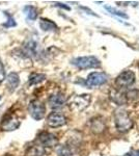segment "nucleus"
Here are the masks:
<instances>
[{"label":"nucleus","instance_id":"1","mask_svg":"<svg viewBox=\"0 0 139 156\" xmlns=\"http://www.w3.org/2000/svg\"><path fill=\"white\" fill-rule=\"evenodd\" d=\"M114 123L117 131L125 133L133 127V121L127 110L118 109L114 112Z\"/></svg>","mask_w":139,"mask_h":156},{"label":"nucleus","instance_id":"2","mask_svg":"<svg viewBox=\"0 0 139 156\" xmlns=\"http://www.w3.org/2000/svg\"><path fill=\"white\" fill-rule=\"evenodd\" d=\"M73 66L77 67L78 69L86 70L92 68H99L101 66V62L96 56H81L76 57L71 60Z\"/></svg>","mask_w":139,"mask_h":156},{"label":"nucleus","instance_id":"3","mask_svg":"<svg viewBox=\"0 0 139 156\" xmlns=\"http://www.w3.org/2000/svg\"><path fill=\"white\" fill-rule=\"evenodd\" d=\"M92 97L89 94H82V95H77V96L73 97L72 100L70 101L69 106L71 110L75 112H80L82 110H84L90 103Z\"/></svg>","mask_w":139,"mask_h":156},{"label":"nucleus","instance_id":"4","mask_svg":"<svg viewBox=\"0 0 139 156\" xmlns=\"http://www.w3.org/2000/svg\"><path fill=\"white\" fill-rule=\"evenodd\" d=\"M28 112L30 115H31L34 120L40 121L45 117L46 107H45V104L42 101H40L39 99H35V100H32V101L29 103Z\"/></svg>","mask_w":139,"mask_h":156},{"label":"nucleus","instance_id":"5","mask_svg":"<svg viewBox=\"0 0 139 156\" xmlns=\"http://www.w3.org/2000/svg\"><path fill=\"white\" fill-rule=\"evenodd\" d=\"M134 82H135V74H134L133 71H130V70L123 71L115 79L116 87H120V89H125V87H130Z\"/></svg>","mask_w":139,"mask_h":156},{"label":"nucleus","instance_id":"6","mask_svg":"<svg viewBox=\"0 0 139 156\" xmlns=\"http://www.w3.org/2000/svg\"><path fill=\"white\" fill-rule=\"evenodd\" d=\"M107 75L104 72H92L87 76L86 85L89 89L103 85L107 82Z\"/></svg>","mask_w":139,"mask_h":156},{"label":"nucleus","instance_id":"7","mask_svg":"<svg viewBox=\"0 0 139 156\" xmlns=\"http://www.w3.org/2000/svg\"><path fill=\"white\" fill-rule=\"evenodd\" d=\"M65 123H67V118L62 114H59V112H51L47 118V124L53 128L61 127L65 125Z\"/></svg>","mask_w":139,"mask_h":156},{"label":"nucleus","instance_id":"8","mask_svg":"<svg viewBox=\"0 0 139 156\" xmlns=\"http://www.w3.org/2000/svg\"><path fill=\"white\" fill-rule=\"evenodd\" d=\"M20 126L19 119L14 115H7L5 118H3L1 123V129L4 131H12L17 129Z\"/></svg>","mask_w":139,"mask_h":156},{"label":"nucleus","instance_id":"9","mask_svg":"<svg viewBox=\"0 0 139 156\" xmlns=\"http://www.w3.org/2000/svg\"><path fill=\"white\" fill-rule=\"evenodd\" d=\"M39 140L44 147H54L58 143V138L54 134L47 131H43L42 133H40Z\"/></svg>","mask_w":139,"mask_h":156},{"label":"nucleus","instance_id":"10","mask_svg":"<svg viewBox=\"0 0 139 156\" xmlns=\"http://www.w3.org/2000/svg\"><path fill=\"white\" fill-rule=\"evenodd\" d=\"M67 102V98L62 93L53 94L49 98V104L52 108H60L62 107Z\"/></svg>","mask_w":139,"mask_h":156},{"label":"nucleus","instance_id":"11","mask_svg":"<svg viewBox=\"0 0 139 156\" xmlns=\"http://www.w3.org/2000/svg\"><path fill=\"white\" fill-rule=\"evenodd\" d=\"M24 53L27 56H34L36 57L40 54V46L36 42L34 41H29L25 44L24 46Z\"/></svg>","mask_w":139,"mask_h":156},{"label":"nucleus","instance_id":"12","mask_svg":"<svg viewBox=\"0 0 139 156\" xmlns=\"http://www.w3.org/2000/svg\"><path fill=\"white\" fill-rule=\"evenodd\" d=\"M110 99L115 103L116 105H123L127 103L126 99V93L120 92L117 90H112L110 92Z\"/></svg>","mask_w":139,"mask_h":156},{"label":"nucleus","instance_id":"13","mask_svg":"<svg viewBox=\"0 0 139 156\" xmlns=\"http://www.w3.org/2000/svg\"><path fill=\"white\" fill-rule=\"evenodd\" d=\"M58 156H77V152H76L75 148L72 145H64L60 146L57 149Z\"/></svg>","mask_w":139,"mask_h":156},{"label":"nucleus","instance_id":"14","mask_svg":"<svg viewBox=\"0 0 139 156\" xmlns=\"http://www.w3.org/2000/svg\"><path fill=\"white\" fill-rule=\"evenodd\" d=\"M105 130V121L103 118H95L92 120V131L95 133H101Z\"/></svg>","mask_w":139,"mask_h":156},{"label":"nucleus","instance_id":"15","mask_svg":"<svg viewBox=\"0 0 139 156\" xmlns=\"http://www.w3.org/2000/svg\"><path fill=\"white\" fill-rule=\"evenodd\" d=\"M25 156H46V151L42 146H30L26 150Z\"/></svg>","mask_w":139,"mask_h":156},{"label":"nucleus","instance_id":"16","mask_svg":"<svg viewBox=\"0 0 139 156\" xmlns=\"http://www.w3.org/2000/svg\"><path fill=\"white\" fill-rule=\"evenodd\" d=\"M20 83V78L17 73H9L7 76V87L11 90H16Z\"/></svg>","mask_w":139,"mask_h":156},{"label":"nucleus","instance_id":"17","mask_svg":"<svg viewBox=\"0 0 139 156\" xmlns=\"http://www.w3.org/2000/svg\"><path fill=\"white\" fill-rule=\"evenodd\" d=\"M40 26L44 31H55L57 30V25L49 19L42 18L40 21Z\"/></svg>","mask_w":139,"mask_h":156},{"label":"nucleus","instance_id":"18","mask_svg":"<svg viewBox=\"0 0 139 156\" xmlns=\"http://www.w3.org/2000/svg\"><path fill=\"white\" fill-rule=\"evenodd\" d=\"M45 79H46L45 74H42V73H32L29 76V85H35L37 83H41Z\"/></svg>","mask_w":139,"mask_h":156},{"label":"nucleus","instance_id":"19","mask_svg":"<svg viewBox=\"0 0 139 156\" xmlns=\"http://www.w3.org/2000/svg\"><path fill=\"white\" fill-rule=\"evenodd\" d=\"M24 12L26 14L29 20H35L37 18V9L32 5H27L24 7Z\"/></svg>","mask_w":139,"mask_h":156},{"label":"nucleus","instance_id":"20","mask_svg":"<svg viewBox=\"0 0 139 156\" xmlns=\"http://www.w3.org/2000/svg\"><path fill=\"white\" fill-rule=\"evenodd\" d=\"M105 9H107V11L109 12H111V14L115 15V16H117V17H122V18H125V19H129V17H128V15H127V14H125V12H123L118 11V9H114V7L109 6V5H106V6H105Z\"/></svg>","mask_w":139,"mask_h":156},{"label":"nucleus","instance_id":"21","mask_svg":"<svg viewBox=\"0 0 139 156\" xmlns=\"http://www.w3.org/2000/svg\"><path fill=\"white\" fill-rule=\"evenodd\" d=\"M139 98V92L136 90H129L128 93H126V99L128 101H135Z\"/></svg>","mask_w":139,"mask_h":156},{"label":"nucleus","instance_id":"22","mask_svg":"<svg viewBox=\"0 0 139 156\" xmlns=\"http://www.w3.org/2000/svg\"><path fill=\"white\" fill-rule=\"evenodd\" d=\"M4 76H5V73H4L3 65H2L1 59H0V83L4 80Z\"/></svg>","mask_w":139,"mask_h":156},{"label":"nucleus","instance_id":"23","mask_svg":"<svg viewBox=\"0 0 139 156\" xmlns=\"http://www.w3.org/2000/svg\"><path fill=\"white\" fill-rule=\"evenodd\" d=\"M4 26L6 27H12V26H16V22H15V20L12 18V17H9V20H7V22L5 24H4Z\"/></svg>","mask_w":139,"mask_h":156},{"label":"nucleus","instance_id":"24","mask_svg":"<svg viewBox=\"0 0 139 156\" xmlns=\"http://www.w3.org/2000/svg\"><path fill=\"white\" fill-rule=\"evenodd\" d=\"M55 5L56 6H59V7H62V9H68V11H70V7L68 6V5H64V3H55Z\"/></svg>","mask_w":139,"mask_h":156},{"label":"nucleus","instance_id":"25","mask_svg":"<svg viewBox=\"0 0 139 156\" xmlns=\"http://www.w3.org/2000/svg\"><path fill=\"white\" fill-rule=\"evenodd\" d=\"M137 156H139V151H137Z\"/></svg>","mask_w":139,"mask_h":156},{"label":"nucleus","instance_id":"26","mask_svg":"<svg viewBox=\"0 0 139 156\" xmlns=\"http://www.w3.org/2000/svg\"><path fill=\"white\" fill-rule=\"evenodd\" d=\"M0 99H1V96H0Z\"/></svg>","mask_w":139,"mask_h":156},{"label":"nucleus","instance_id":"27","mask_svg":"<svg viewBox=\"0 0 139 156\" xmlns=\"http://www.w3.org/2000/svg\"><path fill=\"white\" fill-rule=\"evenodd\" d=\"M138 67H139V65H138Z\"/></svg>","mask_w":139,"mask_h":156}]
</instances>
